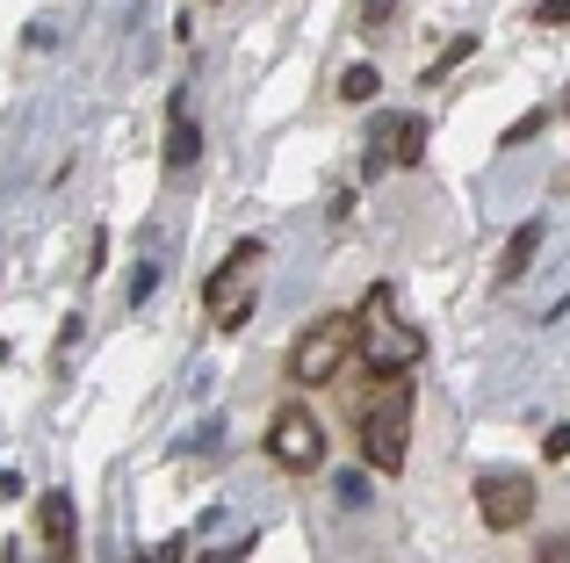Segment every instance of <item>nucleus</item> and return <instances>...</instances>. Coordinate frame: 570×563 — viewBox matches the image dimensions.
Here are the masks:
<instances>
[{"mask_svg":"<svg viewBox=\"0 0 570 563\" xmlns=\"http://www.w3.org/2000/svg\"><path fill=\"white\" fill-rule=\"evenodd\" d=\"M354 434H362L368 470L397 477L404 441H412V376H368V391H354Z\"/></svg>","mask_w":570,"mask_h":563,"instance_id":"obj_1","label":"nucleus"},{"mask_svg":"<svg viewBox=\"0 0 570 563\" xmlns=\"http://www.w3.org/2000/svg\"><path fill=\"white\" fill-rule=\"evenodd\" d=\"M354 354L368 362V376H412V368L426 362V339L397 318V296H390L383 282L362 296V310H354Z\"/></svg>","mask_w":570,"mask_h":563,"instance_id":"obj_2","label":"nucleus"},{"mask_svg":"<svg viewBox=\"0 0 570 563\" xmlns=\"http://www.w3.org/2000/svg\"><path fill=\"white\" fill-rule=\"evenodd\" d=\"M347 354H354V318H347V310H325V318H311L304 333H296V347H289V383H304V391L340 383Z\"/></svg>","mask_w":570,"mask_h":563,"instance_id":"obj_3","label":"nucleus"},{"mask_svg":"<svg viewBox=\"0 0 570 563\" xmlns=\"http://www.w3.org/2000/svg\"><path fill=\"white\" fill-rule=\"evenodd\" d=\"M267 463L289 470V477H311V470L325 463V426L311 419V405H275V419H267Z\"/></svg>","mask_w":570,"mask_h":563,"instance_id":"obj_4","label":"nucleus"},{"mask_svg":"<svg viewBox=\"0 0 570 563\" xmlns=\"http://www.w3.org/2000/svg\"><path fill=\"white\" fill-rule=\"evenodd\" d=\"M470 498H476V521H484L491 535H513V527L534 521V477L528 470H484Z\"/></svg>","mask_w":570,"mask_h":563,"instance_id":"obj_5","label":"nucleus"},{"mask_svg":"<svg viewBox=\"0 0 570 563\" xmlns=\"http://www.w3.org/2000/svg\"><path fill=\"white\" fill-rule=\"evenodd\" d=\"M419 152H426V124L419 116H397V124H376V138H368V174L383 167H419Z\"/></svg>","mask_w":570,"mask_h":563,"instance_id":"obj_6","label":"nucleus"},{"mask_svg":"<svg viewBox=\"0 0 570 563\" xmlns=\"http://www.w3.org/2000/svg\"><path fill=\"white\" fill-rule=\"evenodd\" d=\"M37 542H43V563H72L80 556V527H72V498L66 492L37 498Z\"/></svg>","mask_w":570,"mask_h":563,"instance_id":"obj_7","label":"nucleus"},{"mask_svg":"<svg viewBox=\"0 0 570 563\" xmlns=\"http://www.w3.org/2000/svg\"><path fill=\"white\" fill-rule=\"evenodd\" d=\"M195 159H203V130L188 116V95H174L167 101V174H188Z\"/></svg>","mask_w":570,"mask_h":563,"instance_id":"obj_8","label":"nucleus"},{"mask_svg":"<svg viewBox=\"0 0 570 563\" xmlns=\"http://www.w3.org/2000/svg\"><path fill=\"white\" fill-rule=\"evenodd\" d=\"M534 254H542V225H520L513 239H505V254H499V275H505V282H528Z\"/></svg>","mask_w":570,"mask_h":563,"instance_id":"obj_9","label":"nucleus"},{"mask_svg":"<svg viewBox=\"0 0 570 563\" xmlns=\"http://www.w3.org/2000/svg\"><path fill=\"white\" fill-rule=\"evenodd\" d=\"M376 66H347V72H340V95H347V101H368V95H376Z\"/></svg>","mask_w":570,"mask_h":563,"instance_id":"obj_10","label":"nucleus"},{"mask_svg":"<svg viewBox=\"0 0 570 563\" xmlns=\"http://www.w3.org/2000/svg\"><path fill=\"white\" fill-rule=\"evenodd\" d=\"M470 51H476V37H455V43H448V51H441V58L426 66V80H441V72H455V66H462Z\"/></svg>","mask_w":570,"mask_h":563,"instance_id":"obj_11","label":"nucleus"},{"mask_svg":"<svg viewBox=\"0 0 570 563\" xmlns=\"http://www.w3.org/2000/svg\"><path fill=\"white\" fill-rule=\"evenodd\" d=\"M542 463H570V426H549V441H542Z\"/></svg>","mask_w":570,"mask_h":563,"instance_id":"obj_12","label":"nucleus"},{"mask_svg":"<svg viewBox=\"0 0 570 563\" xmlns=\"http://www.w3.org/2000/svg\"><path fill=\"white\" fill-rule=\"evenodd\" d=\"M181 556H188V542H181V535H167V542H159V550H145L138 563H181Z\"/></svg>","mask_w":570,"mask_h":563,"instance_id":"obj_13","label":"nucleus"},{"mask_svg":"<svg viewBox=\"0 0 570 563\" xmlns=\"http://www.w3.org/2000/svg\"><path fill=\"white\" fill-rule=\"evenodd\" d=\"M534 22H549V29L570 22V0H542V8H534Z\"/></svg>","mask_w":570,"mask_h":563,"instance_id":"obj_14","label":"nucleus"},{"mask_svg":"<svg viewBox=\"0 0 570 563\" xmlns=\"http://www.w3.org/2000/svg\"><path fill=\"white\" fill-rule=\"evenodd\" d=\"M153 282H159V268H138V275H130V304H145V296H153Z\"/></svg>","mask_w":570,"mask_h":563,"instance_id":"obj_15","label":"nucleus"},{"mask_svg":"<svg viewBox=\"0 0 570 563\" xmlns=\"http://www.w3.org/2000/svg\"><path fill=\"white\" fill-rule=\"evenodd\" d=\"M397 14V0H362V22H390Z\"/></svg>","mask_w":570,"mask_h":563,"instance_id":"obj_16","label":"nucleus"},{"mask_svg":"<svg viewBox=\"0 0 570 563\" xmlns=\"http://www.w3.org/2000/svg\"><path fill=\"white\" fill-rule=\"evenodd\" d=\"M534 563H570V535H557V542H542V556Z\"/></svg>","mask_w":570,"mask_h":563,"instance_id":"obj_17","label":"nucleus"},{"mask_svg":"<svg viewBox=\"0 0 570 563\" xmlns=\"http://www.w3.org/2000/svg\"><path fill=\"white\" fill-rule=\"evenodd\" d=\"M563 109H570V95H563Z\"/></svg>","mask_w":570,"mask_h":563,"instance_id":"obj_18","label":"nucleus"}]
</instances>
